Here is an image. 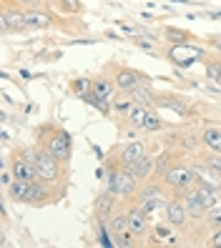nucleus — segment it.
I'll return each instance as SVG.
<instances>
[{"instance_id": "1", "label": "nucleus", "mask_w": 221, "mask_h": 248, "mask_svg": "<svg viewBox=\"0 0 221 248\" xmlns=\"http://www.w3.org/2000/svg\"><path fill=\"white\" fill-rule=\"evenodd\" d=\"M35 143H40L43 148H46L51 155H55L61 163H70V158H73V138L68 130H63L61 125H55V123H46V125H40L35 130Z\"/></svg>"}, {"instance_id": "2", "label": "nucleus", "mask_w": 221, "mask_h": 248, "mask_svg": "<svg viewBox=\"0 0 221 248\" xmlns=\"http://www.w3.org/2000/svg\"><path fill=\"white\" fill-rule=\"evenodd\" d=\"M106 163V160H103ZM108 173H106V188L111 193H116L123 203H131V201H136V193H138V178L134 176L131 170L121 168V166H111L106 163Z\"/></svg>"}, {"instance_id": "3", "label": "nucleus", "mask_w": 221, "mask_h": 248, "mask_svg": "<svg viewBox=\"0 0 221 248\" xmlns=\"http://www.w3.org/2000/svg\"><path fill=\"white\" fill-rule=\"evenodd\" d=\"M33 166H35V170H38V178L46 181V183H51V186H55V188H58V183L66 181V168H68V166L61 163L55 155H51L40 143H38V155H35V160H33Z\"/></svg>"}, {"instance_id": "4", "label": "nucleus", "mask_w": 221, "mask_h": 248, "mask_svg": "<svg viewBox=\"0 0 221 248\" xmlns=\"http://www.w3.org/2000/svg\"><path fill=\"white\" fill-rule=\"evenodd\" d=\"M161 181L166 183L169 196H184V193L188 191V188H194V186H196L194 168L186 166V163H173V166H171V170H169Z\"/></svg>"}, {"instance_id": "5", "label": "nucleus", "mask_w": 221, "mask_h": 248, "mask_svg": "<svg viewBox=\"0 0 221 248\" xmlns=\"http://www.w3.org/2000/svg\"><path fill=\"white\" fill-rule=\"evenodd\" d=\"M143 155H149L146 153V143L143 140H128L123 145H116L113 153L106 158V163L121 166V168H134Z\"/></svg>"}, {"instance_id": "6", "label": "nucleus", "mask_w": 221, "mask_h": 248, "mask_svg": "<svg viewBox=\"0 0 221 248\" xmlns=\"http://www.w3.org/2000/svg\"><path fill=\"white\" fill-rule=\"evenodd\" d=\"M0 31L3 35L10 33H23V31H31L28 28V10L10 3V0H3V13H0Z\"/></svg>"}, {"instance_id": "7", "label": "nucleus", "mask_w": 221, "mask_h": 248, "mask_svg": "<svg viewBox=\"0 0 221 248\" xmlns=\"http://www.w3.org/2000/svg\"><path fill=\"white\" fill-rule=\"evenodd\" d=\"M113 68V83H116V88L123 91V93H131L136 88L138 83H151V78L146 76L143 70H136V68H128V65H111Z\"/></svg>"}, {"instance_id": "8", "label": "nucleus", "mask_w": 221, "mask_h": 248, "mask_svg": "<svg viewBox=\"0 0 221 248\" xmlns=\"http://www.w3.org/2000/svg\"><path fill=\"white\" fill-rule=\"evenodd\" d=\"M55 201H61L58 198V188L46 183V181H31V188H28V196H25V206H35V208H43V206H48V203H55Z\"/></svg>"}, {"instance_id": "9", "label": "nucleus", "mask_w": 221, "mask_h": 248, "mask_svg": "<svg viewBox=\"0 0 221 248\" xmlns=\"http://www.w3.org/2000/svg\"><path fill=\"white\" fill-rule=\"evenodd\" d=\"M164 218L176 228V231H186L191 218H188V211H186V203H184V196H169L166 201V208H164Z\"/></svg>"}, {"instance_id": "10", "label": "nucleus", "mask_w": 221, "mask_h": 248, "mask_svg": "<svg viewBox=\"0 0 221 248\" xmlns=\"http://www.w3.org/2000/svg\"><path fill=\"white\" fill-rule=\"evenodd\" d=\"M123 206H126V213H128V228H131V233H134L136 238H146L151 233V218L146 216V211L138 206L136 201L123 203Z\"/></svg>"}, {"instance_id": "11", "label": "nucleus", "mask_w": 221, "mask_h": 248, "mask_svg": "<svg viewBox=\"0 0 221 248\" xmlns=\"http://www.w3.org/2000/svg\"><path fill=\"white\" fill-rule=\"evenodd\" d=\"M8 168L13 170V176L20 178V181H38V170H35V166H33L25 155H20L18 151L8 158Z\"/></svg>"}, {"instance_id": "12", "label": "nucleus", "mask_w": 221, "mask_h": 248, "mask_svg": "<svg viewBox=\"0 0 221 248\" xmlns=\"http://www.w3.org/2000/svg\"><path fill=\"white\" fill-rule=\"evenodd\" d=\"M184 203H186V211H188V218H191V223H204V218H206V203L201 201L199 196V188H188V191L184 193Z\"/></svg>"}, {"instance_id": "13", "label": "nucleus", "mask_w": 221, "mask_h": 248, "mask_svg": "<svg viewBox=\"0 0 221 248\" xmlns=\"http://www.w3.org/2000/svg\"><path fill=\"white\" fill-rule=\"evenodd\" d=\"M55 25H58V18L48 8L28 10V28H31V31H51V28H55Z\"/></svg>"}, {"instance_id": "14", "label": "nucleus", "mask_w": 221, "mask_h": 248, "mask_svg": "<svg viewBox=\"0 0 221 248\" xmlns=\"http://www.w3.org/2000/svg\"><path fill=\"white\" fill-rule=\"evenodd\" d=\"M119 201L121 198L116 196V193H111L108 188L103 193H98V198H96V218H98V221H108V218L121 208Z\"/></svg>"}, {"instance_id": "15", "label": "nucleus", "mask_w": 221, "mask_h": 248, "mask_svg": "<svg viewBox=\"0 0 221 248\" xmlns=\"http://www.w3.org/2000/svg\"><path fill=\"white\" fill-rule=\"evenodd\" d=\"M126 170L134 173V176L138 178V183H146V181L156 178V158L153 155H143L134 168H126Z\"/></svg>"}, {"instance_id": "16", "label": "nucleus", "mask_w": 221, "mask_h": 248, "mask_svg": "<svg viewBox=\"0 0 221 248\" xmlns=\"http://www.w3.org/2000/svg\"><path fill=\"white\" fill-rule=\"evenodd\" d=\"M128 98L134 100V103H138V106H149V108L156 106V93L151 88V83H138L136 88L128 93Z\"/></svg>"}, {"instance_id": "17", "label": "nucleus", "mask_w": 221, "mask_h": 248, "mask_svg": "<svg viewBox=\"0 0 221 248\" xmlns=\"http://www.w3.org/2000/svg\"><path fill=\"white\" fill-rule=\"evenodd\" d=\"M149 113H151L149 106H138V103H134V106H131V110L126 113V125H128V128H136V130H143Z\"/></svg>"}, {"instance_id": "18", "label": "nucleus", "mask_w": 221, "mask_h": 248, "mask_svg": "<svg viewBox=\"0 0 221 248\" xmlns=\"http://www.w3.org/2000/svg\"><path fill=\"white\" fill-rule=\"evenodd\" d=\"M201 138H204V148H206V151L221 153V128L206 125V128L201 130Z\"/></svg>"}, {"instance_id": "19", "label": "nucleus", "mask_w": 221, "mask_h": 248, "mask_svg": "<svg viewBox=\"0 0 221 248\" xmlns=\"http://www.w3.org/2000/svg\"><path fill=\"white\" fill-rule=\"evenodd\" d=\"M96 95H101V98H106V100H113V95H116V83H113V78H106V76H101V78H93V88H91Z\"/></svg>"}, {"instance_id": "20", "label": "nucleus", "mask_w": 221, "mask_h": 248, "mask_svg": "<svg viewBox=\"0 0 221 248\" xmlns=\"http://www.w3.org/2000/svg\"><path fill=\"white\" fill-rule=\"evenodd\" d=\"M28 188H31V181H20L16 178L8 188H5V198H10L13 203H23L25 196H28Z\"/></svg>"}, {"instance_id": "21", "label": "nucleus", "mask_w": 221, "mask_h": 248, "mask_svg": "<svg viewBox=\"0 0 221 248\" xmlns=\"http://www.w3.org/2000/svg\"><path fill=\"white\" fill-rule=\"evenodd\" d=\"M108 228H111V233L116 236V233H123V231H128V213H126V206L123 208H119L111 218H108Z\"/></svg>"}, {"instance_id": "22", "label": "nucleus", "mask_w": 221, "mask_h": 248, "mask_svg": "<svg viewBox=\"0 0 221 248\" xmlns=\"http://www.w3.org/2000/svg\"><path fill=\"white\" fill-rule=\"evenodd\" d=\"M81 100H83V103H88V106H93V108H98L103 115H108V113H111V100L96 95L93 91H88L85 95H81Z\"/></svg>"}, {"instance_id": "23", "label": "nucleus", "mask_w": 221, "mask_h": 248, "mask_svg": "<svg viewBox=\"0 0 221 248\" xmlns=\"http://www.w3.org/2000/svg\"><path fill=\"white\" fill-rule=\"evenodd\" d=\"M164 38L169 40V43H173V46H181V43H191V35L188 31H181V28H164Z\"/></svg>"}, {"instance_id": "24", "label": "nucleus", "mask_w": 221, "mask_h": 248, "mask_svg": "<svg viewBox=\"0 0 221 248\" xmlns=\"http://www.w3.org/2000/svg\"><path fill=\"white\" fill-rule=\"evenodd\" d=\"M48 5H51L53 10H58V13H81V10H83L81 0H51Z\"/></svg>"}, {"instance_id": "25", "label": "nucleus", "mask_w": 221, "mask_h": 248, "mask_svg": "<svg viewBox=\"0 0 221 248\" xmlns=\"http://www.w3.org/2000/svg\"><path fill=\"white\" fill-rule=\"evenodd\" d=\"M179 145L184 151H188V153H196L199 145H204V138H201V133H186V136H181Z\"/></svg>"}, {"instance_id": "26", "label": "nucleus", "mask_w": 221, "mask_h": 248, "mask_svg": "<svg viewBox=\"0 0 221 248\" xmlns=\"http://www.w3.org/2000/svg\"><path fill=\"white\" fill-rule=\"evenodd\" d=\"M206 78H209L211 83H219L221 85V58H209L206 61Z\"/></svg>"}, {"instance_id": "27", "label": "nucleus", "mask_w": 221, "mask_h": 248, "mask_svg": "<svg viewBox=\"0 0 221 248\" xmlns=\"http://www.w3.org/2000/svg\"><path fill=\"white\" fill-rule=\"evenodd\" d=\"M68 88H70V93H76L81 98V95H85L88 91L93 88V78H73L68 83Z\"/></svg>"}, {"instance_id": "28", "label": "nucleus", "mask_w": 221, "mask_h": 248, "mask_svg": "<svg viewBox=\"0 0 221 248\" xmlns=\"http://www.w3.org/2000/svg\"><path fill=\"white\" fill-rule=\"evenodd\" d=\"M204 226L209 228V231H216V228H221V203H219V206H214V208H209V211H206Z\"/></svg>"}, {"instance_id": "29", "label": "nucleus", "mask_w": 221, "mask_h": 248, "mask_svg": "<svg viewBox=\"0 0 221 248\" xmlns=\"http://www.w3.org/2000/svg\"><path fill=\"white\" fill-rule=\"evenodd\" d=\"M173 163H176V160H173V155H171V153L158 155V158H156V178H164L166 173L171 170V166H173Z\"/></svg>"}, {"instance_id": "30", "label": "nucleus", "mask_w": 221, "mask_h": 248, "mask_svg": "<svg viewBox=\"0 0 221 248\" xmlns=\"http://www.w3.org/2000/svg\"><path fill=\"white\" fill-rule=\"evenodd\" d=\"M113 243L119 246V248H131V246H138V238H136L134 233H131V228H128V231H123V233H116Z\"/></svg>"}, {"instance_id": "31", "label": "nucleus", "mask_w": 221, "mask_h": 248, "mask_svg": "<svg viewBox=\"0 0 221 248\" xmlns=\"http://www.w3.org/2000/svg\"><path fill=\"white\" fill-rule=\"evenodd\" d=\"M204 163L209 166V168L216 173V178L221 181V153H214V151H209V153L204 155Z\"/></svg>"}, {"instance_id": "32", "label": "nucleus", "mask_w": 221, "mask_h": 248, "mask_svg": "<svg viewBox=\"0 0 221 248\" xmlns=\"http://www.w3.org/2000/svg\"><path fill=\"white\" fill-rule=\"evenodd\" d=\"M166 123L158 118V113H153V108H151V113H149V118H146V125H143V130H149V133H158L161 128H164Z\"/></svg>"}, {"instance_id": "33", "label": "nucleus", "mask_w": 221, "mask_h": 248, "mask_svg": "<svg viewBox=\"0 0 221 248\" xmlns=\"http://www.w3.org/2000/svg\"><path fill=\"white\" fill-rule=\"evenodd\" d=\"M131 43H134L136 48H141V50H149V53H156V50H158V46H156L153 38L146 40V38H141V35H134V38H131Z\"/></svg>"}, {"instance_id": "34", "label": "nucleus", "mask_w": 221, "mask_h": 248, "mask_svg": "<svg viewBox=\"0 0 221 248\" xmlns=\"http://www.w3.org/2000/svg\"><path fill=\"white\" fill-rule=\"evenodd\" d=\"M10 3H16V5H20L25 10H33V8H48L51 0H10Z\"/></svg>"}, {"instance_id": "35", "label": "nucleus", "mask_w": 221, "mask_h": 248, "mask_svg": "<svg viewBox=\"0 0 221 248\" xmlns=\"http://www.w3.org/2000/svg\"><path fill=\"white\" fill-rule=\"evenodd\" d=\"M206 246H211V248H221V228L211 231V236L206 238Z\"/></svg>"}, {"instance_id": "36", "label": "nucleus", "mask_w": 221, "mask_h": 248, "mask_svg": "<svg viewBox=\"0 0 221 248\" xmlns=\"http://www.w3.org/2000/svg\"><path fill=\"white\" fill-rule=\"evenodd\" d=\"M138 18H143V20H149V23H151V20H156V18L151 16V13H141V16H138Z\"/></svg>"}, {"instance_id": "37", "label": "nucleus", "mask_w": 221, "mask_h": 248, "mask_svg": "<svg viewBox=\"0 0 221 248\" xmlns=\"http://www.w3.org/2000/svg\"><path fill=\"white\" fill-rule=\"evenodd\" d=\"M219 58H221V46H219Z\"/></svg>"}]
</instances>
